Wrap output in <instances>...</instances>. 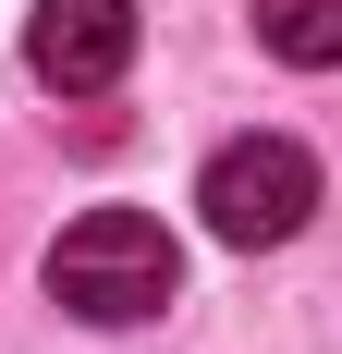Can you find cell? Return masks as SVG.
<instances>
[{"label":"cell","mask_w":342,"mask_h":354,"mask_svg":"<svg viewBox=\"0 0 342 354\" xmlns=\"http://www.w3.org/2000/svg\"><path fill=\"white\" fill-rule=\"evenodd\" d=\"M171 281H183V257H171V232L147 208H86L49 245V306H73L86 330H135L171 306Z\"/></svg>","instance_id":"obj_1"},{"label":"cell","mask_w":342,"mask_h":354,"mask_svg":"<svg viewBox=\"0 0 342 354\" xmlns=\"http://www.w3.org/2000/svg\"><path fill=\"white\" fill-rule=\"evenodd\" d=\"M196 208H208V232L244 245V257H257V245H294V232L318 220V159L294 135H233L196 171Z\"/></svg>","instance_id":"obj_2"},{"label":"cell","mask_w":342,"mask_h":354,"mask_svg":"<svg viewBox=\"0 0 342 354\" xmlns=\"http://www.w3.org/2000/svg\"><path fill=\"white\" fill-rule=\"evenodd\" d=\"M135 62V0H37L25 12V73L49 98H110Z\"/></svg>","instance_id":"obj_3"},{"label":"cell","mask_w":342,"mask_h":354,"mask_svg":"<svg viewBox=\"0 0 342 354\" xmlns=\"http://www.w3.org/2000/svg\"><path fill=\"white\" fill-rule=\"evenodd\" d=\"M257 49L294 73H342V0H257Z\"/></svg>","instance_id":"obj_4"}]
</instances>
